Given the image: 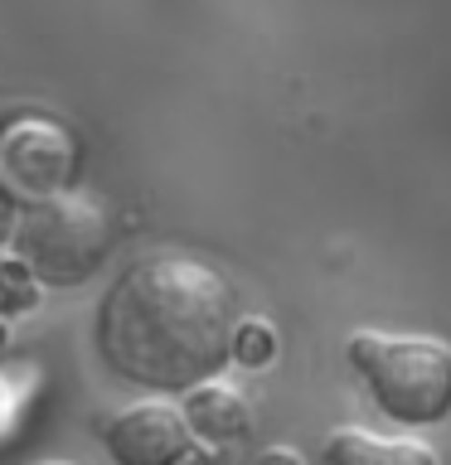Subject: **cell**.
<instances>
[{
    "label": "cell",
    "mask_w": 451,
    "mask_h": 465,
    "mask_svg": "<svg viewBox=\"0 0 451 465\" xmlns=\"http://www.w3.org/2000/svg\"><path fill=\"white\" fill-rule=\"evenodd\" d=\"M233 286L209 262L151 252L116 272L97 305V354L136 388L189 392L233 359Z\"/></svg>",
    "instance_id": "cell-1"
},
{
    "label": "cell",
    "mask_w": 451,
    "mask_h": 465,
    "mask_svg": "<svg viewBox=\"0 0 451 465\" xmlns=\"http://www.w3.org/2000/svg\"><path fill=\"white\" fill-rule=\"evenodd\" d=\"M35 296H39V282L29 276L25 262L20 257H0V311L20 315V311L35 305Z\"/></svg>",
    "instance_id": "cell-9"
},
{
    "label": "cell",
    "mask_w": 451,
    "mask_h": 465,
    "mask_svg": "<svg viewBox=\"0 0 451 465\" xmlns=\"http://www.w3.org/2000/svg\"><path fill=\"white\" fill-rule=\"evenodd\" d=\"M10 232H15V203H10L5 194H0V242H5Z\"/></svg>",
    "instance_id": "cell-11"
},
{
    "label": "cell",
    "mask_w": 451,
    "mask_h": 465,
    "mask_svg": "<svg viewBox=\"0 0 451 465\" xmlns=\"http://www.w3.org/2000/svg\"><path fill=\"white\" fill-rule=\"evenodd\" d=\"M253 465H301V456H296V450H286V446H272V450H262Z\"/></svg>",
    "instance_id": "cell-10"
},
{
    "label": "cell",
    "mask_w": 451,
    "mask_h": 465,
    "mask_svg": "<svg viewBox=\"0 0 451 465\" xmlns=\"http://www.w3.org/2000/svg\"><path fill=\"white\" fill-rule=\"evenodd\" d=\"M276 354V330L267 320H238L233 325V359L247 363V369H262Z\"/></svg>",
    "instance_id": "cell-8"
},
{
    "label": "cell",
    "mask_w": 451,
    "mask_h": 465,
    "mask_svg": "<svg viewBox=\"0 0 451 465\" xmlns=\"http://www.w3.org/2000/svg\"><path fill=\"white\" fill-rule=\"evenodd\" d=\"M326 465H436V456L407 436H374L345 427L326 441Z\"/></svg>",
    "instance_id": "cell-7"
},
{
    "label": "cell",
    "mask_w": 451,
    "mask_h": 465,
    "mask_svg": "<svg viewBox=\"0 0 451 465\" xmlns=\"http://www.w3.org/2000/svg\"><path fill=\"white\" fill-rule=\"evenodd\" d=\"M116 465H180L195 436L185 427V412L170 402H131L102 427Z\"/></svg>",
    "instance_id": "cell-5"
},
{
    "label": "cell",
    "mask_w": 451,
    "mask_h": 465,
    "mask_svg": "<svg viewBox=\"0 0 451 465\" xmlns=\"http://www.w3.org/2000/svg\"><path fill=\"white\" fill-rule=\"evenodd\" d=\"M73 165H78V151H73L64 126L39 122V116H20V122L0 126V194L10 203L35 209V203L64 194Z\"/></svg>",
    "instance_id": "cell-4"
},
{
    "label": "cell",
    "mask_w": 451,
    "mask_h": 465,
    "mask_svg": "<svg viewBox=\"0 0 451 465\" xmlns=\"http://www.w3.org/2000/svg\"><path fill=\"white\" fill-rule=\"evenodd\" d=\"M185 427L189 436H204V441H238L253 427V412H247L243 392H233L224 383H199L185 392Z\"/></svg>",
    "instance_id": "cell-6"
},
{
    "label": "cell",
    "mask_w": 451,
    "mask_h": 465,
    "mask_svg": "<svg viewBox=\"0 0 451 465\" xmlns=\"http://www.w3.org/2000/svg\"><path fill=\"white\" fill-rule=\"evenodd\" d=\"M10 242L39 286H83L112 252V218L97 199L64 189L25 209Z\"/></svg>",
    "instance_id": "cell-3"
},
{
    "label": "cell",
    "mask_w": 451,
    "mask_h": 465,
    "mask_svg": "<svg viewBox=\"0 0 451 465\" xmlns=\"http://www.w3.org/2000/svg\"><path fill=\"white\" fill-rule=\"evenodd\" d=\"M345 349L384 417L403 427H436L451 417V349L442 340L359 330Z\"/></svg>",
    "instance_id": "cell-2"
}]
</instances>
